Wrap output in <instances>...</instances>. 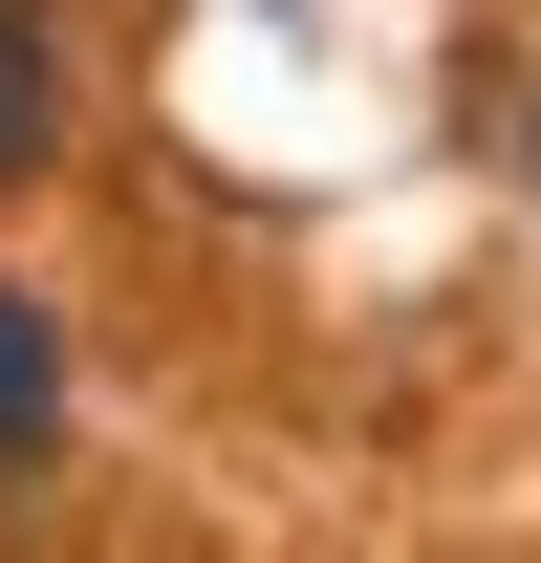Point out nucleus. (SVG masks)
I'll return each mask as SVG.
<instances>
[{
	"label": "nucleus",
	"instance_id": "f257e3e1",
	"mask_svg": "<svg viewBox=\"0 0 541 563\" xmlns=\"http://www.w3.org/2000/svg\"><path fill=\"white\" fill-rule=\"evenodd\" d=\"M44 152H66V22H44V0H0V196H22Z\"/></svg>",
	"mask_w": 541,
	"mask_h": 563
},
{
	"label": "nucleus",
	"instance_id": "f03ea898",
	"mask_svg": "<svg viewBox=\"0 0 541 563\" xmlns=\"http://www.w3.org/2000/svg\"><path fill=\"white\" fill-rule=\"evenodd\" d=\"M22 455H66V347H44V303L0 282V477Z\"/></svg>",
	"mask_w": 541,
	"mask_h": 563
}]
</instances>
